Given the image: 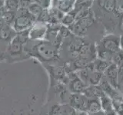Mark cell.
Instances as JSON below:
<instances>
[{"instance_id":"obj_26","label":"cell","mask_w":123,"mask_h":115,"mask_svg":"<svg viewBox=\"0 0 123 115\" xmlns=\"http://www.w3.org/2000/svg\"><path fill=\"white\" fill-rule=\"evenodd\" d=\"M76 115H89L87 111H78Z\"/></svg>"},{"instance_id":"obj_16","label":"cell","mask_w":123,"mask_h":115,"mask_svg":"<svg viewBox=\"0 0 123 115\" xmlns=\"http://www.w3.org/2000/svg\"><path fill=\"white\" fill-rule=\"evenodd\" d=\"M78 110L75 109L68 103L61 104L59 115H76Z\"/></svg>"},{"instance_id":"obj_25","label":"cell","mask_w":123,"mask_h":115,"mask_svg":"<svg viewBox=\"0 0 123 115\" xmlns=\"http://www.w3.org/2000/svg\"><path fill=\"white\" fill-rule=\"evenodd\" d=\"M6 5V0H0V9H4Z\"/></svg>"},{"instance_id":"obj_7","label":"cell","mask_w":123,"mask_h":115,"mask_svg":"<svg viewBox=\"0 0 123 115\" xmlns=\"http://www.w3.org/2000/svg\"><path fill=\"white\" fill-rule=\"evenodd\" d=\"M68 75V82L67 84V88L71 94H83L86 88V84L81 80L76 74L73 72L72 77Z\"/></svg>"},{"instance_id":"obj_10","label":"cell","mask_w":123,"mask_h":115,"mask_svg":"<svg viewBox=\"0 0 123 115\" xmlns=\"http://www.w3.org/2000/svg\"><path fill=\"white\" fill-rule=\"evenodd\" d=\"M79 58L86 60L88 62H92L97 58L95 45H92L90 43H85L79 51Z\"/></svg>"},{"instance_id":"obj_2","label":"cell","mask_w":123,"mask_h":115,"mask_svg":"<svg viewBox=\"0 0 123 115\" xmlns=\"http://www.w3.org/2000/svg\"><path fill=\"white\" fill-rule=\"evenodd\" d=\"M29 39V31L18 33L9 42L2 56V61L13 64L30 58L25 51V45Z\"/></svg>"},{"instance_id":"obj_5","label":"cell","mask_w":123,"mask_h":115,"mask_svg":"<svg viewBox=\"0 0 123 115\" xmlns=\"http://www.w3.org/2000/svg\"><path fill=\"white\" fill-rule=\"evenodd\" d=\"M100 47L111 54L116 53L120 50L119 48V36L116 34H109L104 36L98 44Z\"/></svg>"},{"instance_id":"obj_19","label":"cell","mask_w":123,"mask_h":115,"mask_svg":"<svg viewBox=\"0 0 123 115\" xmlns=\"http://www.w3.org/2000/svg\"><path fill=\"white\" fill-rule=\"evenodd\" d=\"M5 8L8 11L16 12L19 9V0H6Z\"/></svg>"},{"instance_id":"obj_28","label":"cell","mask_w":123,"mask_h":115,"mask_svg":"<svg viewBox=\"0 0 123 115\" xmlns=\"http://www.w3.org/2000/svg\"><path fill=\"white\" fill-rule=\"evenodd\" d=\"M2 58L0 57V62H2Z\"/></svg>"},{"instance_id":"obj_6","label":"cell","mask_w":123,"mask_h":115,"mask_svg":"<svg viewBox=\"0 0 123 115\" xmlns=\"http://www.w3.org/2000/svg\"><path fill=\"white\" fill-rule=\"evenodd\" d=\"M48 29L45 23L36 21L29 31V38L31 40H43Z\"/></svg>"},{"instance_id":"obj_9","label":"cell","mask_w":123,"mask_h":115,"mask_svg":"<svg viewBox=\"0 0 123 115\" xmlns=\"http://www.w3.org/2000/svg\"><path fill=\"white\" fill-rule=\"evenodd\" d=\"M105 78L109 81V83L115 89H117L119 85L118 83V67L113 63H111L110 65L104 72Z\"/></svg>"},{"instance_id":"obj_11","label":"cell","mask_w":123,"mask_h":115,"mask_svg":"<svg viewBox=\"0 0 123 115\" xmlns=\"http://www.w3.org/2000/svg\"><path fill=\"white\" fill-rule=\"evenodd\" d=\"M77 0H52L51 6L55 7L66 14L72 12L75 6Z\"/></svg>"},{"instance_id":"obj_8","label":"cell","mask_w":123,"mask_h":115,"mask_svg":"<svg viewBox=\"0 0 123 115\" xmlns=\"http://www.w3.org/2000/svg\"><path fill=\"white\" fill-rule=\"evenodd\" d=\"M88 99L83 94H71L68 103L78 111H86Z\"/></svg>"},{"instance_id":"obj_15","label":"cell","mask_w":123,"mask_h":115,"mask_svg":"<svg viewBox=\"0 0 123 115\" xmlns=\"http://www.w3.org/2000/svg\"><path fill=\"white\" fill-rule=\"evenodd\" d=\"M92 64H93L94 69L95 71H98L100 73H102L104 74V72L105 71V70L108 68V67L109 66L111 62L106 61H103L101 59L96 58L95 61H92Z\"/></svg>"},{"instance_id":"obj_13","label":"cell","mask_w":123,"mask_h":115,"mask_svg":"<svg viewBox=\"0 0 123 115\" xmlns=\"http://www.w3.org/2000/svg\"><path fill=\"white\" fill-rule=\"evenodd\" d=\"M99 100H100V102H101L102 109L104 112H106V111L110 110L114 108L112 100H111V98L109 95H107L104 93L103 94H102L101 97L99 98Z\"/></svg>"},{"instance_id":"obj_1","label":"cell","mask_w":123,"mask_h":115,"mask_svg":"<svg viewBox=\"0 0 123 115\" xmlns=\"http://www.w3.org/2000/svg\"><path fill=\"white\" fill-rule=\"evenodd\" d=\"M25 51L29 58L36 59L43 64L61 60L60 48L45 39L31 40L25 45Z\"/></svg>"},{"instance_id":"obj_21","label":"cell","mask_w":123,"mask_h":115,"mask_svg":"<svg viewBox=\"0 0 123 115\" xmlns=\"http://www.w3.org/2000/svg\"><path fill=\"white\" fill-rule=\"evenodd\" d=\"M33 2V0H19V9L28 10L29 6Z\"/></svg>"},{"instance_id":"obj_20","label":"cell","mask_w":123,"mask_h":115,"mask_svg":"<svg viewBox=\"0 0 123 115\" xmlns=\"http://www.w3.org/2000/svg\"><path fill=\"white\" fill-rule=\"evenodd\" d=\"M111 63L117 65L118 67L123 65V51L119 50L118 52L114 54L112 56V59H111Z\"/></svg>"},{"instance_id":"obj_17","label":"cell","mask_w":123,"mask_h":115,"mask_svg":"<svg viewBox=\"0 0 123 115\" xmlns=\"http://www.w3.org/2000/svg\"><path fill=\"white\" fill-rule=\"evenodd\" d=\"M75 15L76 13L73 10L70 12L65 14L62 18V25L66 27L72 25L75 21Z\"/></svg>"},{"instance_id":"obj_18","label":"cell","mask_w":123,"mask_h":115,"mask_svg":"<svg viewBox=\"0 0 123 115\" xmlns=\"http://www.w3.org/2000/svg\"><path fill=\"white\" fill-rule=\"evenodd\" d=\"M43 9L44 8L41 6L38 3L34 2L33 3H32V5L29 6V8L28 9V11L31 15H33L34 17L37 18L38 15H39V14L42 12V11L43 10Z\"/></svg>"},{"instance_id":"obj_24","label":"cell","mask_w":123,"mask_h":115,"mask_svg":"<svg viewBox=\"0 0 123 115\" xmlns=\"http://www.w3.org/2000/svg\"><path fill=\"white\" fill-rule=\"evenodd\" d=\"M89 115H106L105 113L102 110L98 111V112H96V113H93V114H89Z\"/></svg>"},{"instance_id":"obj_3","label":"cell","mask_w":123,"mask_h":115,"mask_svg":"<svg viewBox=\"0 0 123 115\" xmlns=\"http://www.w3.org/2000/svg\"><path fill=\"white\" fill-rule=\"evenodd\" d=\"M36 21V18L31 15L28 10L19 9L16 12L15 20L12 24V27L17 34L29 31L31 27Z\"/></svg>"},{"instance_id":"obj_14","label":"cell","mask_w":123,"mask_h":115,"mask_svg":"<svg viewBox=\"0 0 123 115\" xmlns=\"http://www.w3.org/2000/svg\"><path fill=\"white\" fill-rule=\"evenodd\" d=\"M15 15H16V12L8 11L6 8L1 12V13H0V17L2 18L4 22H5L6 24L10 25H12V22H14Z\"/></svg>"},{"instance_id":"obj_4","label":"cell","mask_w":123,"mask_h":115,"mask_svg":"<svg viewBox=\"0 0 123 115\" xmlns=\"http://www.w3.org/2000/svg\"><path fill=\"white\" fill-rule=\"evenodd\" d=\"M16 34L17 33L10 25L4 24L2 28H0V57L2 60L9 42Z\"/></svg>"},{"instance_id":"obj_12","label":"cell","mask_w":123,"mask_h":115,"mask_svg":"<svg viewBox=\"0 0 123 115\" xmlns=\"http://www.w3.org/2000/svg\"><path fill=\"white\" fill-rule=\"evenodd\" d=\"M102 105L99 98L88 99L86 111L88 114H93L102 110Z\"/></svg>"},{"instance_id":"obj_27","label":"cell","mask_w":123,"mask_h":115,"mask_svg":"<svg viewBox=\"0 0 123 115\" xmlns=\"http://www.w3.org/2000/svg\"><path fill=\"white\" fill-rule=\"evenodd\" d=\"M121 28L123 30V18H122V25H121Z\"/></svg>"},{"instance_id":"obj_23","label":"cell","mask_w":123,"mask_h":115,"mask_svg":"<svg viewBox=\"0 0 123 115\" xmlns=\"http://www.w3.org/2000/svg\"><path fill=\"white\" fill-rule=\"evenodd\" d=\"M119 48L120 50L123 51V33L119 36Z\"/></svg>"},{"instance_id":"obj_22","label":"cell","mask_w":123,"mask_h":115,"mask_svg":"<svg viewBox=\"0 0 123 115\" xmlns=\"http://www.w3.org/2000/svg\"><path fill=\"white\" fill-rule=\"evenodd\" d=\"M33 1L35 2L38 3L44 9H49L51 6V3H52V0H33Z\"/></svg>"}]
</instances>
